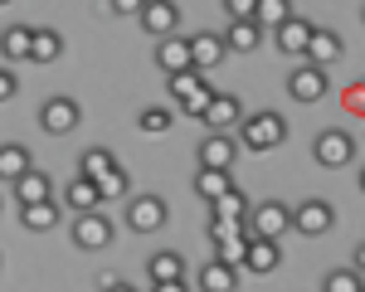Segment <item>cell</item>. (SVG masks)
I'll return each mask as SVG.
<instances>
[{
	"label": "cell",
	"mask_w": 365,
	"mask_h": 292,
	"mask_svg": "<svg viewBox=\"0 0 365 292\" xmlns=\"http://www.w3.org/2000/svg\"><path fill=\"white\" fill-rule=\"evenodd\" d=\"M210 219H229V224H244L249 219V195L234 185L229 195H220V200L210 204Z\"/></svg>",
	"instance_id": "obj_26"
},
{
	"label": "cell",
	"mask_w": 365,
	"mask_h": 292,
	"mask_svg": "<svg viewBox=\"0 0 365 292\" xmlns=\"http://www.w3.org/2000/svg\"><path fill=\"white\" fill-rule=\"evenodd\" d=\"M249 224H229V219H210V244H225V239H234V234H244Z\"/></svg>",
	"instance_id": "obj_36"
},
{
	"label": "cell",
	"mask_w": 365,
	"mask_h": 292,
	"mask_svg": "<svg viewBox=\"0 0 365 292\" xmlns=\"http://www.w3.org/2000/svg\"><path fill=\"white\" fill-rule=\"evenodd\" d=\"M282 263V244L278 239H249V254H244V273H253V278H268V273H278Z\"/></svg>",
	"instance_id": "obj_13"
},
{
	"label": "cell",
	"mask_w": 365,
	"mask_h": 292,
	"mask_svg": "<svg viewBox=\"0 0 365 292\" xmlns=\"http://www.w3.org/2000/svg\"><path fill=\"white\" fill-rule=\"evenodd\" d=\"M15 200H20V209H25V204H44V200H54V180H49L44 171H34V166H29V171L15 180Z\"/></svg>",
	"instance_id": "obj_20"
},
{
	"label": "cell",
	"mask_w": 365,
	"mask_h": 292,
	"mask_svg": "<svg viewBox=\"0 0 365 292\" xmlns=\"http://www.w3.org/2000/svg\"><path fill=\"white\" fill-rule=\"evenodd\" d=\"M0 5H15V0H0Z\"/></svg>",
	"instance_id": "obj_44"
},
{
	"label": "cell",
	"mask_w": 365,
	"mask_h": 292,
	"mask_svg": "<svg viewBox=\"0 0 365 292\" xmlns=\"http://www.w3.org/2000/svg\"><path fill=\"white\" fill-rule=\"evenodd\" d=\"M54 58H63V34L49 25H34V34H29V63H54Z\"/></svg>",
	"instance_id": "obj_22"
},
{
	"label": "cell",
	"mask_w": 365,
	"mask_h": 292,
	"mask_svg": "<svg viewBox=\"0 0 365 292\" xmlns=\"http://www.w3.org/2000/svg\"><path fill=\"white\" fill-rule=\"evenodd\" d=\"M361 20H365V10H361Z\"/></svg>",
	"instance_id": "obj_45"
},
{
	"label": "cell",
	"mask_w": 365,
	"mask_h": 292,
	"mask_svg": "<svg viewBox=\"0 0 365 292\" xmlns=\"http://www.w3.org/2000/svg\"><path fill=\"white\" fill-rule=\"evenodd\" d=\"M287 93H292L297 103H322V98L331 93V78H327V68H317V63H297V68L287 73Z\"/></svg>",
	"instance_id": "obj_9"
},
{
	"label": "cell",
	"mask_w": 365,
	"mask_h": 292,
	"mask_svg": "<svg viewBox=\"0 0 365 292\" xmlns=\"http://www.w3.org/2000/svg\"><path fill=\"white\" fill-rule=\"evenodd\" d=\"M78 122H83V108H78V98H44L39 103V132H49V137H68V132H78Z\"/></svg>",
	"instance_id": "obj_5"
},
{
	"label": "cell",
	"mask_w": 365,
	"mask_h": 292,
	"mask_svg": "<svg viewBox=\"0 0 365 292\" xmlns=\"http://www.w3.org/2000/svg\"><path fill=\"white\" fill-rule=\"evenodd\" d=\"M146 278L151 283H185V259L175 249H161V254L146 259Z\"/></svg>",
	"instance_id": "obj_21"
},
{
	"label": "cell",
	"mask_w": 365,
	"mask_h": 292,
	"mask_svg": "<svg viewBox=\"0 0 365 292\" xmlns=\"http://www.w3.org/2000/svg\"><path fill=\"white\" fill-rule=\"evenodd\" d=\"M287 142V117L282 113H249L239 122V146L244 151H273Z\"/></svg>",
	"instance_id": "obj_1"
},
{
	"label": "cell",
	"mask_w": 365,
	"mask_h": 292,
	"mask_svg": "<svg viewBox=\"0 0 365 292\" xmlns=\"http://www.w3.org/2000/svg\"><path fill=\"white\" fill-rule=\"evenodd\" d=\"M93 185H98V195H103V200H127V195H132V175H127L122 161H117L108 175H98Z\"/></svg>",
	"instance_id": "obj_28"
},
{
	"label": "cell",
	"mask_w": 365,
	"mask_h": 292,
	"mask_svg": "<svg viewBox=\"0 0 365 292\" xmlns=\"http://www.w3.org/2000/svg\"><path fill=\"white\" fill-rule=\"evenodd\" d=\"M103 5H108L113 15H132V20H137V15H141V5H146V0H103Z\"/></svg>",
	"instance_id": "obj_38"
},
{
	"label": "cell",
	"mask_w": 365,
	"mask_h": 292,
	"mask_svg": "<svg viewBox=\"0 0 365 292\" xmlns=\"http://www.w3.org/2000/svg\"><path fill=\"white\" fill-rule=\"evenodd\" d=\"M322 292H365V283H361L356 268H331V273L322 278Z\"/></svg>",
	"instance_id": "obj_33"
},
{
	"label": "cell",
	"mask_w": 365,
	"mask_h": 292,
	"mask_svg": "<svg viewBox=\"0 0 365 292\" xmlns=\"http://www.w3.org/2000/svg\"><path fill=\"white\" fill-rule=\"evenodd\" d=\"M63 209H68V214H88V209H103V195H98V185H93L88 175H73V180L63 185Z\"/></svg>",
	"instance_id": "obj_19"
},
{
	"label": "cell",
	"mask_w": 365,
	"mask_h": 292,
	"mask_svg": "<svg viewBox=\"0 0 365 292\" xmlns=\"http://www.w3.org/2000/svg\"><path fill=\"white\" fill-rule=\"evenodd\" d=\"M156 68H161L166 78L185 73V68H195V63H190V39H180V34L161 39V44H156Z\"/></svg>",
	"instance_id": "obj_17"
},
{
	"label": "cell",
	"mask_w": 365,
	"mask_h": 292,
	"mask_svg": "<svg viewBox=\"0 0 365 292\" xmlns=\"http://www.w3.org/2000/svg\"><path fill=\"white\" fill-rule=\"evenodd\" d=\"M356 273H365V244L356 249Z\"/></svg>",
	"instance_id": "obj_42"
},
{
	"label": "cell",
	"mask_w": 365,
	"mask_h": 292,
	"mask_svg": "<svg viewBox=\"0 0 365 292\" xmlns=\"http://www.w3.org/2000/svg\"><path fill=\"white\" fill-rule=\"evenodd\" d=\"M170 122H175V108H141V113H137L141 137H166Z\"/></svg>",
	"instance_id": "obj_30"
},
{
	"label": "cell",
	"mask_w": 365,
	"mask_h": 292,
	"mask_svg": "<svg viewBox=\"0 0 365 292\" xmlns=\"http://www.w3.org/2000/svg\"><path fill=\"white\" fill-rule=\"evenodd\" d=\"M117 166V156L108 151V146H88L83 156H78V175H88V180H98V175H108Z\"/></svg>",
	"instance_id": "obj_29"
},
{
	"label": "cell",
	"mask_w": 365,
	"mask_h": 292,
	"mask_svg": "<svg viewBox=\"0 0 365 292\" xmlns=\"http://www.w3.org/2000/svg\"><path fill=\"white\" fill-rule=\"evenodd\" d=\"M68 239H73V249H78V254H103V249L113 244V219H108L103 209L73 214V224H68Z\"/></svg>",
	"instance_id": "obj_4"
},
{
	"label": "cell",
	"mask_w": 365,
	"mask_h": 292,
	"mask_svg": "<svg viewBox=\"0 0 365 292\" xmlns=\"http://www.w3.org/2000/svg\"><path fill=\"white\" fill-rule=\"evenodd\" d=\"M225 58H229L225 34H215V29H200V34H190V63H195V73H210V68H220Z\"/></svg>",
	"instance_id": "obj_12"
},
{
	"label": "cell",
	"mask_w": 365,
	"mask_h": 292,
	"mask_svg": "<svg viewBox=\"0 0 365 292\" xmlns=\"http://www.w3.org/2000/svg\"><path fill=\"white\" fill-rule=\"evenodd\" d=\"M15 93H20V78H15L10 68H0V103H10Z\"/></svg>",
	"instance_id": "obj_39"
},
{
	"label": "cell",
	"mask_w": 365,
	"mask_h": 292,
	"mask_svg": "<svg viewBox=\"0 0 365 292\" xmlns=\"http://www.w3.org/2000/svg\"><path fill=\"white\" fill-rule=\"evenodd\" d=\"M239 137L234 132H210L205 142H200V166H210V171H234V161H239Z\"/></svg>",
	"instance_id": "obj_10"
},
{
	"label": "cell",
	"mask_w": 365,
	"mask_h": 292,
	"mask_svg": "<svg viewBox=\"0 0 365 292\" xmlns=\"http://www.w3.org/2000/svg\"><path fill=\"white\" fill-rule=\"evenodd\" d=\"M98 288H103V292H137L132 283H122V278H113V273H103V278H98Z\"/></svg>",
	"instance_id": "obj_40"
},
{
	"label": "cell",
	"mask_w": 365,
	"mask_h": 292,
	"mask_svg": "<svg viewBox=\"0 0 365 292\" xmlns=\"http://www.w3.org/2000/svg\"><path fill=\"white\" fill-rule=\"evenodd\" d=\"M287 15H292V0H258L253 5V25L258 29H278Z\"/></svg>",
	"instance_id": "obj_31"
},
{
	"label": "cell",
	"mask_w": 365,
	"mask_h": 292,
	"mask_svg": "<svg viewBox=\"0 0 365 292\" xmlns=\"http://www.w3.org/2000/svg\"><path fill=\"white\" fill-rule=\"evenodd\" d=\"M361 190H365V166H361Z\"/></svg>",
	"instance_id": "obj_43"
},
{
	"label": "cell",
	"mask_w": 365,
	"mask_h": 292,
	"mask_svg": "<svg viewBox=\"0 0 365 292\" xmlns=\"http://www.w3.org/2000/svg\"><path fill=\"white\" fill-rule=\"evenodd\" d=\"M58 219H63V204H58V200L25 204V209H20V224H25L29 234H49V229H58Z\"/></svg>",
	"instance_id": "obj_23"
},
{
	"label": "cell",
	"mask_w": 365,
	"mask_h": 292,
	"mask_svg": "<svg viewBox=\"0 0 365 292\" xmlns=\"http://www.w3.org/2000/svg\"><path fill=\"white\" fill-rule=\"evenodd\" d=\"M151 292H185V283H151Z\"/></svg>",
	"instance_id": "obj_41"
},
{
	"label": "cell",
	"mask_w": 365,
	"mask_h": 292,
	"mask_svg": "<svg viewBox=\"0 0 365 292\" xmlns=\"http://www.w3.org/2000/svg\"><path fill=\"white\" fill-rule=\"evenodd\" d=\"M239 273H244V268L210 259V263H200L195 283H200V292H239Z\"/></svg>",
	"instance_id": "obj_16"
},
{
	"label": "cell",
	"mask_w": 365,
	"mask_h": 292,
	"mask_svg": "<svg viewBox=\"0 0 365 292\" xmlns=\"http://www.w3.org/2000/svg\"><path fill=\"white\" fill-rule=\"evenodd\" d=\"M356 151H361V142H356L351 132H341V127H327V132H317V137H312V161H317V166H327V171L351 166V161H356Z\"/></svg>",
	"instance_id": "obj_3"
},
{
	"label": "cell",
	"mask_w": 365,
	"mask_h": 292,
	"mask_svg": "<svg viewBox=\"0 0 365 292\" xmlns=\"http://www.w3.org/2000/svg\"><path fill=\"white\" fill-rule=\"evenodd\" d=\"M220 5H225L229 20H253V5H258V0H220Z\"/></svg>",
	"instance_id": "obj_37"
},
{
	"label": "cell",
	"mask_w": 365,
	"mask_h": 292,
	"mask_svg": "<svg viewBox=\"0 0 365 292\" xmlns=\"http://www.w3.org/2000/svg\"><path fill=\"white\" fill-rule=\"evenodd\" d=\"M29 34L34 25H10L0 34V58H29Z\"/></svg>",
	"instance_id": "obj_32"
},
{
	"label": "cell",
	"mask_w": 365,
	"mask_h": 292,
	"mask_svg": "<svg viewBox=\"0 0 365 292\" xmlns=\"http://www.w3.org/2000/svg\"><path fill=\"white\" fill-rule=\"evenodd\" d=\"M263 44V29L253 25V20H229V29H225V49L229 54H253Z\"/></svg>",
	"instance_id": "obj_24"
},
{
	"label": "cell",
	"mask_w": 365,
	"mask_h": 292,
	"mask_svg": "<svg viewBox=\"0 0 365 292\" xmlns=\"http://www.w3.org/2000/svg\"><path fill=\"white\" fill-rule=\"evenodd\" d=\"M249 234L253 239H282V234L292 229V204L282 200H263V204H249Z\"/></svg>",
	"instance_id": "obj_6"
},
{
	"label": "cell",
	"mask_w": 365,
	"mask_h": 292,
	"mask_svg": "<svg viewBox=\"0 0 365 292\" xmlns=\"http://www.w3.org/2000/svg\"><path fill=\"white\" fill-rule=\"evenodd\" d=\"M331 224H336L331 200H302L292 209V229L302 234V239H322V234H331Z\"/></svg>",
	"instance_id": "obj_8"
},
{
	"label": "cell",
	"mask_w": 365,
	"mask_h": 292,
	"mask_svg": "<svg viewBox=\"0 0 365 292\" xmlns=\"http://www.w3.org/2000/svg\"><path fill=\"white\" fill-rule=\"evenodd\" d=\"M312 20H302V15H287L278 29H273V44H278L282 54H292V58H302L307 54V39H312Z\"/></svg>",
	"instance_id": "obj_14"
},
{
	"label": "cell",
	"mask_w": 365,
	"mask_h": 292,
	"mask_svg": "<svg viewBox=\"0 0 365 292\" xmlns=\"http://www.w3.org/2000/svg\"><path fill=\"white\" fill-rule=\"evenodd\" d=\"M29 171V151L20 142H0V180H20V175Z\"/></svg>",
	"instance_id": "obj_27"
},
{
	"label": "cell",
	"mask_w": 365,
	"mask_h": 292,
	"mask_svg": "<svg viewBox=\"0 0 365 292\" xmlns=\"http://www.w3.org/2000/svg\"><path fill=\"white\" fill-rule=\"evenodd\" d=\"M302 58H307V63H317V68H331V63L341 58V34H336V29H327V25H317Z\"/></svg>",
	"instance_id": "obj_18"
},
{
	"label": "cell",
	"mask_w": 365,
	"mask_h": 292,
	"mask_svg": "<svg viewBox=\"0 0 365 292\" xmlns=\"http://www.w3.org/2000/svg\"><path fill=\"white\" fill-rule=\"evenodd\" d=\"M137 25L161 44V39H170L175 34V25H180V10H175V0H146L137 15Z\"/></svg>",
	"instance_id": "obj_11"
},
{
	"label": "cell",
	"mask_w": 365,
	"mask_h": 292,
	"mask_svg": "<svg viewBox=\"0 0 365 292\" xmlns=\"http://www.w3.org/2000/svg\"><path fill=\"white\" fill-rule=\"evenodd\" d=\"M229 190H234V171H210V166L195 171V195L205 204H215L220 195H229Z\"/></svg>",
	"instance_id": "obj_25"
},
{
	"label": "cell",
	"mask_w": 365,
	"mask_h": 292,
	"mask_svg": "<svg viewBox=\"0 0 365 292\" xmlns=\"http://www.w3.org/2000/svg\"><path fill=\"white\" fill-rule=\"evenodd\" d=\"M166 83H170V98H175V113L200 117V122H205V113H210V98H215V88L205 83V73H195V68H185V73H175V78H166Z\"/></svg>",
	"instance_id": "obj_2"
},
{
	"label": "cell",
	"mask_w": 365,
	"mask_h": 292,
	"mask_svg": "<svg viewBox=\"0 0 365 292\" xmlns=\"http://www.w3.org/2000/svg\"><path fill=\"white\" fill-rule=\"evenodd\" d=\"M244 103L234 98V93H215L210 98V113H205V122H210V132H234L239 122H244Z\"/></svg>",
	"instance_id": "obj_15"
},
{
	"label": "cell",
	"mask_w": 365,
	"mask_h": 292,
	"mask_svg": "<svg viewBox=\"0 0 365 292\" xmlns=\"http://www.w3.org/2000/svg\"><path fill=\"white\" fill-rule=\"evenodd\" d=\"M249 239H253V234L244 229V234H234V239H225V244H215V259L239 268V263H244V254H249Z\"/></svg>",
	"instance_id": "obj_34"
},
{
	"label": "cell",
	"mask_w": 365,
	"mask_h": 292,
	"mask_svg": "<svg viewBox=\"0 0 365 292\" xmlns=\"http://www.w3.org/2000/svg\"><path fill=\"white\" fill-rule=\"evenodd\" d=\"M166 219H170V204L161 195H132L127 200V229L132 234H156L166 229Z\"/></svg>",
	"instance_id": "obj_7"
},
{
	"label": "cell",
	"mask_w": 365,
	"mask_h": 292,
	"mask_svg": "<svg viewBox=\"0 0 365 292\" xmlns=\"http://www.w3.org/2000/svg\"><path fill=\"white\" fill-rule=\"evenodd\" d=\"M341 113H346V117H361V122H365V78H356V83L341 88Z\"/></svg>",
	"instance_id": "obj_35"
}]
</instances>
